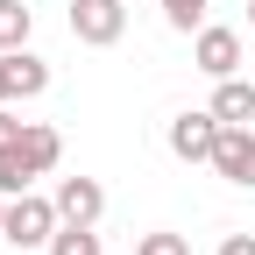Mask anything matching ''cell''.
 I'll list each match as a JSON object with an SVG mask.
<instances>
[{
    "label": "cell",
    "instance_id": "1",
    "mask_svg": "<svg viewBox=\"0 0 255 255\" xmlns=\"http://www.w3.org/2000/svg\"><path fill=\"white\" fill-rule=\"evenodd\" d=\"M64 227V213H57V199H43V191H14L7 199V227H0V241H14V248H50V234Z\"/></svg>",
    "mask_w": 255,
    "mask_h": 255
},
{
    "label": "cell",
    "instance_id": "2",
    "mask_svg": "<svg viewBox=\"0 0 255 255\" xmlns=\"http://www.w3.org/2000/svg\"><path fill=\"white\" fill-rule=\"evenodd\" d=\"M71 36L92 50H114L128 36V0H71Z\"/></svg>",
    "mask_w": 255,
    "mask_h": 255
},
{
    "label": "cell",
    "instance_id": "3",
    "mask_svg": "<svg viewBox=\"0 0 255 255\" xmlns=\"http://www.w3.org/2000/svg\"><path fill=\"white\" fill-rule=\"evenodd\" d=\"M220 128H227V121H220L213 107H191V114H177V121H170V156H177V163H213Z\"/></svg>",
    "mask_w": 255,
    "mask_h": 255
},
{
    "label": "cell",
    "instance_id": "4",
    "mask_svg": "<svg viewBox=\"0 0 255 255\" xmlns=\"http://www.w3.org/2000/svg\"><path fill=\"white\" fill-rule=\"evenodd\" d=\"M191 64H199L206 78H234V71H241V28L206 21L199 36H191Z\"/></svg>",
    "mask_w": 255,
    "mask_h": 255
},
{
    "label": "cell",
    "instance_id": "5",
    "mask_svg": "<svg viewBox=\"0 0 255 255\" xmlns=\"http://www.w3.org/2000/svg\"><path fill=\"white\" fill-rule=\"evenodd\" d=\"M213 170L227 177V184H241V191H255V128H220Z\"/></svg>",
    "mask_w": 255,
    "mask_h": 255
},
{
    "label": "cell",
    "instance_id": "6",
    "mask_svg": "<svg viewBox=\"0 0 255 255\" xmlns=\"http://www.w3.org/2000/svg\"><path fill=\"white\" fill-rule=\"evenodd\" d=\"M57 213L64 220H78V227H100V213H107V184L100 177H57Z\"/></svg>",
    "mask_w": 255,
    "mask_h": 255
},
{
    "label": "cell",
    "instance_id": "7",
    "mask_svg": "<svg viewBox=\"0 0 255 255\" xmlns=\"http://www.w3.org/2000/svg\"><path fill=\"white\" fill-rule=\"evenodd\" d=\"M213 114L227 121V128H248V121H255V71H248V78H241V71H234V78H213Z\"/></svg>",
    "mask_w": 255,
    "mask_h": 255
},
{
    "label": "cell",
    "instance_id": "8",
    "mask_svg": "<svg viewBox=\"0 0 255 255\" xmlns=\"http://www.w3.org/2000/svg\"><path fill=\"white\" fill-rule=\"evenodd\" d=\"M21 156L36 163V177H50V170L64 163V135H57L50 121H21Z\"/></svg>",
    "mask_w": 255,
    "mask_h": 255
},
{
    "label": "cell",
    "instance_id": "9",
    "mask_svg": "<svg viewBox=\"0 0 255 255\" xmlns=\"http://www.w3.org/2000/svg\"><path fill=\"white\" fill-rule=\"evenodd\" d=\"M7 78H14V100H43L50 92V64L36 50H7Z\"/></svg>",
    "mask_w": 255,
    "mask_h": 255
},
{
    "label": "cell",
    "instance_id": "10",
    "mask_svg": "<svg viewBox=\"0 0 255 255\" xmlns=\"http://www.w3.org/2000/svg\"><path fill=\"white\" fill-rule=\"evenodd\" d=\"M28 184H36V163L21 156V135H14V142H0V191L14 199V191H28Z\"/></svg>",
    "mask_w": 255,
    "mask_h": 255
},
{
    "label": "cell",
    "instance_id": "11",
    "mask_svg": "<svg viewBox=\"0 0 255 255\" xmlns=\"http://www.w3.org/2000/svg\"><path fill=\"white\" fill-rule=\"evenodd\" d=\"M43 255H107V241L92 234V227H78V220H64V227L50 234V248Z\"/></svg>",
    "mask_w": 255,
    "mask_h": 255
},
{
    "label": "cell",
    "instance_id": "12",
    "mask_svg": "<svg viewBox=\"0 0 255 255\" xmlns=\"http://www.w3.org/2000/svg\"><path fill=\"white\" fill-rule=\"evenodd\" d=\"M28 28H36V14L21 0H0V50H28Z\"/></svg>",
    "mask_w": 255,
    "mask_h": 255
},
{
    "label": "cell",
    "instance_id": "13",
    "mask_svg": "<svg viewBox=\"0 0 255 255\" xmlns=\"http://www.w3.org/2000/svg\"><path fill=\"white\" fill-rule=\"evenodd\" d=\"M163 21L177 28V36H199L206 28V0H163Z\"/></svg>",
    "mask_w": 255,
    "mask_h": 255
},
{
    "label": "cell",
    "instance_id": "14",
    "mask_svg": "<svg viewBox=\"0 0 255 255\" xmlns=\"http://www.w3.org/2000/svg\"><path fill=\"white\" fill-rule=\"evenodd\" d=\"M135 255H191V241H184V234H170V227H156V234H142V241H135Z\"/></svg>",
    "mask_w": 255,
    "mask_h": 255
},
{
    "label": "cell",
    "instance_id": "15",
    "mask_svg": "<svg viewBox=\"0 0 255 255\" xmlns=\"http://www.w3.org/2000/svg\"><path fill=\"white\" fill-rule=\"evenodd\" d=\"M213 255H255V234H227V241H220Z\"/></svg>",
    "mask_w": 255,
    "mask_h": 255
},
{
    "label": "cell",
    "instance_id": "16",
    "mask_svg": "<svg viewBox=\"0 0 255 255\" xmlns=\"http://www.w3.org/2000/svg\"><path fill=\"white\" fill-rule=\"evenodd\" d=\"M14 100V78H7V50H0V107Z\"/></svg>",
    "mask_w": 255,
    "mask_h": 255
},
{
    "label": "cell",
    "instance_id": "17",
    "mask_svg": "<svg viewBox=\"0 0 255 255\" xmlns=\"http://www.w3.org/2000/svg\"><path fill=\"white\" fill-rule=\"evenodd\" d=\"M14 135H21V121H14L7 107H0V142H14Z\"/></svg>",
    "mask_w": 255,
    "mask_h": 255
},
{
    "label": "cell",
    "instance_id": "18",
    "mask_svg": "<svg viewBox=\"0 0 255 255\" xmlns=\"http://www.w3.org/2000/svg\"><path fill=\"white\" fill-rule=\"evenodd\" d=\"M0 227H7V191H0Z\"/></svg>",
    "mask_w": 255,
    "mask_h": 255
},
{
    "label": "cell",
    "instance_id": "19",
    "mask_svg": "<svg viewBox=\"0 0 255 255\" xmlns=\"http://www.w3.org/2000/svg\"><path fill=\"white\" fill-rule=\"evenodd\" d=\"M248 28H255V0H248Z\"/></svg>",
    "mask_w": 255,
    "mask_h": 255
},
{
    "label": "cell",
    "instance_id": "20",
    "mask_svg": "<svg viewBox=\"0 0 255 255\" xmlns=\"http://www.w3.org/2000/svg\"><path fill=\"white\" fill-rule=\"evenodd\" d=\"M14 255H28V248H14Z\"/></svg>",
    "mask_w": 255,
    "mask_h": 255
}]
</instances>
